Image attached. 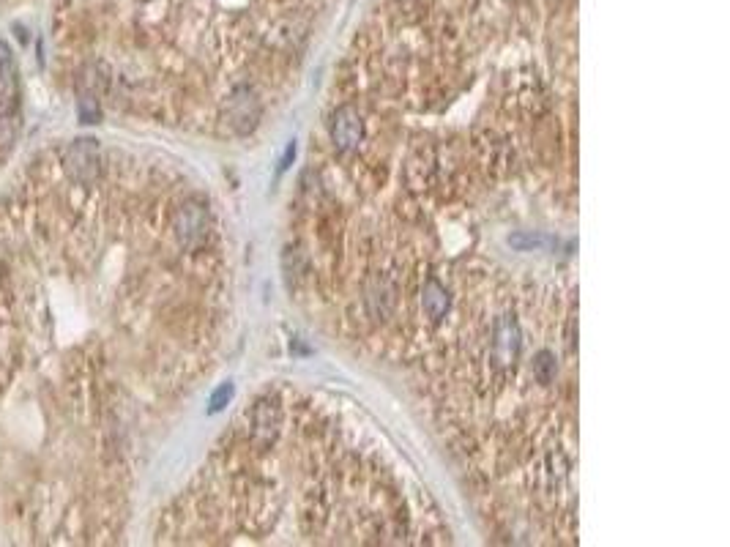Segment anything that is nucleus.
<instances>
[{"mask_svg": "<svg viewBox=\"0 0 730 547\" xmlns=\"http://www.w3.org/2000/svg\"><path fill=\"white\" fill-rule=\"evenodd\" d=\"M63 170L74 184L91 186L102 176V148L93 137H77L66 154H63Z\"/></svg>", "mask_w": 730, "mask_h": 547, "instance_id": "1", "label": "nucleus"}, {"mask_svg": "<svg viewBox=\"0 0 730 547\" xmlns=\"http://www.w3.org/2000/svg\"><path fill=\"white\" fill-rule=\"evenodd\" d=\"M175 238L184 249H200L206 244L208 233H211V214L203 200H186L184 206L178 208L173 222Z\"/></svg>", "mask_w": 730, "mask_h": 547, "instance_id": "2", "label": "nucleus"}, {"mask_svg": "<svg viewBox=\"0 0 730 547\" xmlns=\"http://www.w3.org/2000/svg\"><path fill=\"white\" fill-rule=\"evenodd\" d=\"M22 85L17 58L3 39H0V124H14L20 118Z\"/></svg>", "mask_w": 730, "mask_h": 547, "instance_id": "3", "label": "nucleus"}, {"mask_svg": "<svg viewBox=\"0 0 730 547\" xmlns=\"http://www.w3.org/2000/svg\"><path fill=\"white\" fill-rule=\"evenodd\" d=\"M523 351V331L512 312H506L495 320L493 326V348H490V362L498 372L512 370Z\"/></svg>", "mask_w": 730, "mask_h": 547, "instance_id": "4", "label": "nucleus"}, {"mask_svg": "<svg viewBox=\"0 0 730 547\" xmlns=\"http://www.w3.org/2000/svg\"><path fill=\"white\" fill-rule=\"evenodd\" d=\"M260 118H263V104L255 88L249 85H238L236 91L227 99V124L236 135L247 137L258 129Z\"/></svg>", "mask_w": 730, "mask_h": 547, "instance_id": "5", "label": "nucleus"}, {"mask_svg": "<svg viewBox=\"0 0 730 547\" xmlns=\"http://www.w3.org/2000/svg\"><path fill=\"white\" fill-rule=\"evenodd\" d=\"M329 135L334 148L342 151V154H345V151H353V148H359V143L364 140V121H361L359 110L350 107V104L337 107V110L331 113Z\"/></svg>", "mask_w": 730, "mask_h": 547, "instance_id": "6", "label": "nucleus"}, {"mask_svg": "<svg viewBox=\"0 0 730 547\" xmlns=\"http://www.w3.org/2000/svg\"><path fill=\"white\" fill-rule=\"evenodd\" d=\"M279 430H282V408L277 403H260L255 413H252V438H255V444H274Z\"/></svg>", "mask_w": 730, "mask_h": 547, "instance_id": "7", "label": "nucleus"}, {"mask_svg": "<svg viewBox=\"0 0 730 547\" xmlns=\"http://www.w3.org/2000/svg\"><path fill=\"white\" fill-rule=\"evenodd\" d=\"M367 296V310H370V315L375 320H386L391 315V310H394V304H397V293H394V285H391L389 279L386 277H375L367 285V290H364Z\"/></svg>", "mask_w": 730, "mask_h": 547, "instance_id": "8", "label": "nucleus"}, {"mask_svg": "<svg viewBox=\"0 0 730 547\" xmlns=\"http://www.w3.org/2000/svg\"><path fill=\"white\" fill-rule=\"evenodd\" d=\"M422 307L427 312V318L430 320H443L446 318V312H449V293L443 288L438 279H427L422 288Z\"/></svg>", "mask_w": 730, "mask_h": 547, "instance_id": "9", "label": "nucleus"}, {"mask_svg": "<svg viewBox=\"0 0 730 547\" xmlns=\"http://www.w3.org/2000/svg\"><path fill=\"white\" fill-rule=\"evenodd\" d=\"M556 356L550 351H539L531 362V372H534V381L542 383V386H550L556 381Z\"/></svg>", "mask_w": 730, "mask_h": 547, "instance_id": "10", "label": "nucleus"}, {"mask_svg": "<svg viewBox=\"0 0 730 547\" xmlns=\"http://www.w3.org/2000/svg\"><path fill=\"white\" fill-rule=\"evenodd\" d=\"M77 118H80V124H99V121H102V104H99V96L77 93Z\"/></svg>", "mask_w": 730, "mask_h": 547, "instance_id": "11", "label": "nucleus"}, {"mask_svg": "<svg viewBox=\"0 0 730 547\" xmlns=\"http://www.w3.org/2000/svg\"><path fill=\"white\" fill-rule=\"evenodd\" d=\"M233 392H236V389H233V383H222V386H219V389H216V392L211 394V403H208V411H211V413L222 411V408H225V405L230 403V400H233Z\"/></svg>", "mask_w": 730, "mask_h": 547, "instance_id": "12", "label": "nucleus"}, {"mask_svg": "<svg viewBox=\"0 0 730 547\" xmlns=\"http://www.w3.org/2000/svg\"><path fill=\"white\" fill-rule=\"evenodd\" d=\"M509 244L517 249H536V247H547L550 244V238L545 236H512L509 238Z\"/></svg>", "mask_w": 730, "mask_h": 547, "instance_id": "13", "label": "nucleus"}, {"mask_svg": "<svg viewBox=\"0 0 730 547\" xmlns=\"http://www.w3.org/2000/svg\"><path fill=\"white\" fill-rule=\"evenodd\" d=\"M293 156H296V143L288 145V151H285V156H282V165H279V170H288L290 159H293Z\"/></svg>", "mask_w": 730, "mask_h": 547, "instance_id": "14", "label": "nucleus"}]
</instances>
